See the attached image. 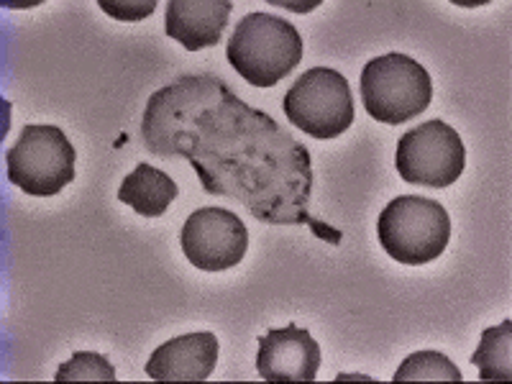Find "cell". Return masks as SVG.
Segmentation results:
<instances>
[{
	"mask_svg": "<svg viewBox=\"0 0 512 384\" xmlns=\"http://www.w3.org/2000/svg\"><path fill=\"white\" fill-rule=\"evenodd\" d=\"M472 364L479 369V379L492 382L512 379V320H502L500 326L487 328L482 333L479 349L474 351Z\"/></svg>",
	"mask_w": 512,
	"mask_h": 384,
	"instance_id": "obj_13",
	"label": "cell"
},
{
	"mask_svg": "<svg viewBox=\"0 0 512 384\" xmlns=\"http://www.w3.org/2000/svg\"><path fill=\"white\" fill-rule=\"evenodd\" d=\"M377 239L395 262L420 267L446 251L451 218L438 200L400 195L379 213Z\"/></svg>",
	"mask_w": 512,
	"mask_h": 384,
	"instance_id": "obj_4",
	"label": "cell"
},
{
	"mask_svg": "<svg viewBox=\"0 0 512 384\" xmlns=\"http://www.w3.org/2000/svg\"><path fill=\"white\" fill-rule=\"evenodd\" d=\"M177 195L180 190H177L175 180L146 162H141L131 175L123 177L121 187H118V200L144 218L164 216Z\"/></svg>",
	"mask_w": 512,
	"mask_h": 384,
	"instance_id": "obj_12",
	"label": "cell"
},
{
	"mask_svg": "<svg viewBox=\"0 0 512 384\" xmlns=\"http://www.w3.org/2000/svg\"><path fill=\"white\" fill-rule=\"evenodd\" d=\"M75 146L57 126H24L8 149V180L34 198H52L75 180Z\"/></svg>",
	"mask_w": 512,
	"mask_h": 384,
	"instance_id": "obj_5",
	"label": "cell"
},
{
	"mask_svg": "<svg viewBox=\"0 0 512 384\" xmlns=\"http://www.w3.org/2000/svg\"><path fill=\"white\" fill-rule=\"evenodd\" d=\"M231 11V0H169L167 36L180 41L187 52L216 47Z\"/></svg>",
	"mask_w": 512,
	"mask_h": 384,
	"instance_id": "obj_11",
	"label": "cell"
},
{
	"mask_svg": "<svg viewBox=\"0 0 512 384\" xmlns=\"http://www.w3.org/2000/svg\"><path fill=\"white\" fill-rule=\"evenodd\" d=\"M231 67L254 88H274L303 62V36L285 18L249 13L228 39Z\"/></svg>",
	"mask_w": 512,
	"mask_h": 384,
	"instance_id": "obj_2",
	"label": "cell"
},
{
	"mask_svg": "<svg viewBox=\"0 0 512 384\" xmlns=\"http://www.w3.org/2000/svg\"><path fill=\"white\" fill-rule=\"evenodd\" d=\"M320 369V346L295 323L259 336L256 372L267 382H313Z\"/></svg>",
	"mask_w": 512,
	"mask_h": 384,
	"instance_id": "obj_9",
	"label": "cell"
},
{
	"mask_svg": "<svg viewBox=\"0 0 512 384\" xmlns=\"http://www.w3.org/2000/svg\"><path fill=\"white\" fill-rule=\"evenodd\" d=\"M57 382H116V369L103 354L77 351L57 369Z\"/></svg>",
	"mask_w": 512,
	"mask_h": 384,
	"instance_id": "obj_15",
	"label": "cell"
},
{
	"mask_svg": "<svg viewBox=\"0 0 512 384\" xmlns=\"http://www.w3.org/2000/svg\"><path fill=\"white\" fill-rule=\"evenodd\" d=\"M392 382H464V377L441 351H415L402 361Z\"/></svg>",
	"mask_w": 512,
	"mask_h": 384,
	"instance_id": "obj_14",
	"label": "cell"
},
{
	"mask_svg": "<svg viewBox=\"0 0 512 384\" xmlns=\"http://www.w3.org/2000/svg\"><path fill=\"white\" fill-rule=\"evenodd\" d=\"M100 8L108 16L121 18V21H139V18L149 16L157 8V3L154 0H144V3H108V0H100Z\"/></svg>",
	"mask_w": 512,
	"mask_h": 384,
	"instance_id": "obj_16",
	"label": "cell"
},
{
	"mask_svg": "<svg viewBox=\"0 0 512 384\" xmlns=\"http://www.w3.org/2000/svg\"><path fill=\"white\" fill-rule=\"evenodd\" d=\"M282 111L297 131L323 141L336 139L354 123L349 80L331 67H313L287 90Z\"/></svg>",
	"mask_w": 512,
	"mask_h": 384,
	"instance_id": "obj_6",
	"label": "cell"
},
{
	"mask_svg": "<svg viewBox=\"0 0 512 384\" xmlns=\"http://www.w3.org/2000/svg\"><path fill=\"white\" fill-rule=\"evenodd\" d=\"M431 100V75L408 54H382L361 70V103L374 121L400 126L428 111Z\"/></svg>",
	"mask_w": 512,
	"mask_h": 384,
	"instance_id": "obj_3",
	"label": "cell"
},
{
	"mask_svg": "<svg viewBox=\"0 0 512 384\" xmlns=\"http://www.w3.org/2000/svg\"><path fill=\"white\" fill-rule=\"evenodd\" d=\"M182 254L203 272H226L244 259L249 231L236 213L226 208H200L190 213L180 233Z\"/></svg>",
	"mask_w": 512,
	"mask_h": 384,
	"instance_id": "obj_8",
	"label": "cell"
},
{
	"mask_svg": "<svg viewBox=\"0 0 512 384\" xmlns=\"http://www.w3.org/2000/svg\"><path fill=\"white\" fill-rule=\"evenodd\" d=\"M397 172L410 185L443 190L461 177L466 149L459 131L443 121H425L397 141Z\"/></svg>",
	"mask_w": 512,
	"mask_h": 384,
	"instance_id": "obj_7",
	"label": "cell"
},
{
	"mask_svg": "<svg viewBox=\"0 0 512 384\" xmlns=\"http://www.w3.org/2000/svg\"><path fill=\"white\" fill-rule=\"evenodd\" d=\"M141 139L157 157L187 159L208 195L233 198L256 221L308 223L320 239L341 241V231L310 216L308 146L246 105L221 77L182 75L157 90L146 103Z\"/></svg>",
	"mask_w": 512,
	"mask_h": 384,
	"instance_id": "obj_1",
	"label": "cell"
},
{
	"mask_svg": "<svg viewBox=\"0 0 512 384\" xmlns=\"http://www.w3.org/2000/svg\"><path fill=\"white\" fill-rule=\"evenodd\" d=\"M218 361L213 333H185L159 346L146 361V377L154 382H205Z\"/></svg>",
	"mask_w": 512,
	"mask_h": 384,
	"instance_id": "obj_10",
	"label": "cell"
}]
</instances>
